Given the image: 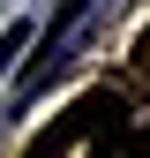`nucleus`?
<instances>
[{"mask_svg": "<svg viewBox=\"0 0 150 158\" xmlns=\"http://www.w3.org/2000/svg\"><path fill=\"white\" fill-rule=\"evenodd\" d=\"M90 15H98V0H68V8H60V23H53V30H45V45H38V68L23 75V98H38L53 75L68 68V53L83 45V30H90Z\"/></svg>", "mask_w": 150, "mask_h": 158, "instance_id": "1", "label": "nucleus"}, {"mask_svg": "<svg viewBox=\"0 0 150 158\" xmlns=\"http://www.w3.org/2000/svg\"><path fill=\"white\" fill-rule=\"evenodd\" d=\"M23 45H30V23H8V30H0V75L23 60Z\"/></svg>", "mask_w": 150, "mask_h": 158, "instance_id": "2", "label": "nucleus"}, {"mask_svg": "<svg viewBox=\"0 0 150 158\" xmlns=\"http://www.w3.org/2000/svg\"><path fill=\"white\" fill-rule=\"evenodd\" d=\"M135 158H150V121H143V128H135Z\"/></svg>", "mask_w": 150, "mask_h": 158, "instance_id": "3", "label": "nucleus"}, {"mask_svg": "<svg viewBox=\"0 0 150 158\" xmlns=\"http://www.w3.org/2000/svg\"><path fill=\"white\" fill-rule=\"evenodd\" d=\"M135 60H143V68H150V30H143V38H135Z\"/></svg>", "mask_w": 150, "mask_h": 158, "instance_id": "4", "label": "nucleus"}]
</instances>
